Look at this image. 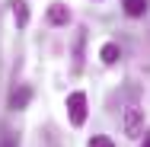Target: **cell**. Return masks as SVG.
Segmentation results:
<instances>
[{
  "label": "cell",
  "instance_id": "obj_1",
  "mask_svg": "<svg viewBox=\"0 0 150 147\" xmlns=\"http://www.w3.org/2000/svg\"><path fill=\"white\" fill-rule=\"evenodd\" d=\"M121 131L128 138H141V131H144V109L137 102L125 106V112H121Z\"/></svg>",
  "mask_w": 150,
  "mask_h": 147
},
{
  "label": "cell",
  "instance_id": "obj_2",
  "mask_svg": "<svg viewBox=\"0 0 150 147\" xmlns=\"http://www.w3.org/2000/svg\"><path fill=\"white\" fill-rule=\"evenodd\" d=\"M67 112H70V125H83L86 121V96L83 93H70L67 96Z\"/></svg>",
  "mask_w": 150,
  "mask_h": 147
},
{
  "label": "cell",
  "instance_id": "obj_3",
  "mask_svg": "<svg viewBox=\"0 0 150 147\" xmlns=\"http://www.w3.org/2000/svg\"><path fill=\"white\" fill-rule=\"evenodd\" d=\"M67 19H70V10H67L64 3H51V6H48V23H51V26H64Z\"/></svg>",
  "mask_w": 150,
  "mask_h": 147
},
{
  "label": "cell",
  "instance_id": "obj_4",
  "mask_svg": "<svg viewBox=\"0 0 150 147\" xmlns=\"http://www.w3.org/2000/svg\"><path fill=\"white\" fill-rule=\"evenodd\" d=\"M99 58H102V64H115V61L121 58V48L115 45V42H109V45H102V51H99Z\"/></svg>",
  "mask_w": 150,
  "mask_h": 147
},
{
  "label": "cell",
  "instance_id": "obj_5",
  "mask_svg": "<svg viewBox=\"0 0 150 147\" xmlns=\"http://www.w3.org/2000/svg\"><path fill=\"white\" fill-rule=\"evenodd\" d=\"M121 6H125L128 16H144L147 13V0H121Z\"/></svg>",
  "mask_w": 150,
  "mask_h": 147
},
{
  "label": "cell",
  "instance_id": "obj_6",
  "mask_svg": "<svg viewBox=\"0 0 150 147\" xmlns=\"http://www.w3.org/2000/svg\"><path fill=\"white\" fill-rule=\"evenodd\" d=\"M13 16H16V26H26V23H29V10H26V3H23V0H16V3H13Z\"/></svg>",
  "mask_w": 150,
  "mask_h": 147
},
{
  "label": "cell",
  "instance_id": "obj_7",
  "mask_svg": "<svg viewBox=\"0 0 150 147\" xmlns=\"http://www.w3.org/2000/svg\"><path fill=\"white\" fill-rule=\"evenodd\" d=\"M26 102H29V89L23 87L19 93H13V99H10V109H23Z\"/></svg>",
  "mask_w": 150,
  "mask_h": 147
},
{
  "label": "cell",
  "instance_id": "obj_8",
  "mask_svg": "<svg viewBox=\"0 0 150 147\" xmlns=\"http://www.w3.org/2000/svg\"><path fill=\"white\" fill-rule=\"evenodd\" d=\"M90 147H115V144H112V141H109L105 134H96V138L90 141Z\"/></svg>",
  "mask_w": 150,
  "mask_h": 147
},
{
  "label": "cell",
  "instance_id": "obj_9",
  "mask_svg": "<svg viewBox=\"0 0 150 147\" xmlns=\"http://www.w3.org/2000/svg\"><path fill=\"white\" fill-rule=\"evenodd\" d=\"M141 147H150V134H147V138H144V144H141Z\"/></svg>",
  "mask_w": 150,
  "mask_h": 147
}]
</instances>
